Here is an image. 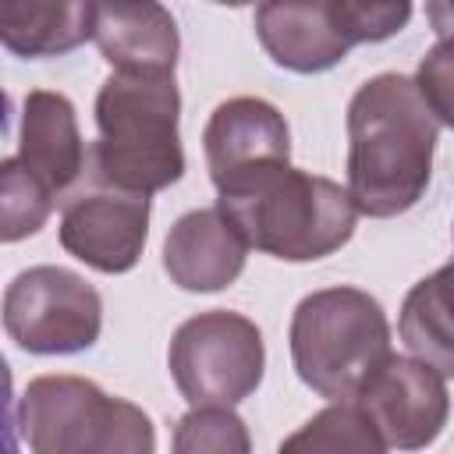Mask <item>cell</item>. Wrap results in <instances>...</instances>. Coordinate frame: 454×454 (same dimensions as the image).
Returning <instances> with one entry per match:
<instances>
[{
  "label": "cell",
  "instance_id": "1",
  "mask_svg": "<svg viewBox=\"0 0 454 454\" xmlns=\"http://www.w3.org/2000/svg\"><path fill=\"white\" fill-rule=\"evenodd\" d=\"M440 121L404 74L369 78L348 103V195L355 213L397 216L429 184Z\"/></svg>",
  "mask_w": 454,
  "mask_h": 454
},
{
  "label": "cell",
  "instance_id": "2",
  "mask_svg": "<svg viewBox=\"0 0 454 454\" xmlns=\"http://www.w3.org/2000/svg\"><path fill=\"white\" fill-rule=\"evenodd\" d=\"M216 209L248 248L287 262H312L337 252L355 234L351 195L319 174L273 167L220 192Z\"/></svg>",
  "mask_w": 454,
  "mask_h": 454
},
{
  "label": "cell",
  "instance_id": "3",
  "mask_svg": "<svg viewBox=\"0 0 454 454\" xmlns=\"http://www.w3.org/2000/svg\"><path fill=\"white\" fill-rule=\"evenodd\" d=\"M177 114L181 96L174 74L114 71L96 96V177L131 195L170 188L184 174Z\"/></svg>",
  "mask_w": 454,
  "mask_h": 454
},
{
  "label": "cell",
  "instance_id": "4",
  "mask_svg": "<svg viewBox=\"0 0 454 454\" xmlns=\"http://www.w3.org/2000/svg\"><path fill=\"white\" fill-rule=\"evenodd\" d=\"M390 326L380 301L358 287H326L298 301L291 316V358L319 397L348 401L387 362Z\"/></svg>",
  "mask_w": 454,
  "mask_h": 454
},
{
  "label": "cell",
  "instance_id": "5",
  "mask_svg": "<svg viewBox=\"0 0 454 454\" xmlns=\"http://www.w3.org/2000/svg\"><path fill=\"white\" fill-rule=\"evenodd\" d=\"M21 433L32 454H153L149 415L106 397L82 376H35L21 397Z\"/></svg>",
  "mask_w": 454,
  "mask_h": 454
},
{
  "label": "cell",
  "instance_id": "6",
  "mask_svg": "<svg viewBox=\"0 0 454 454\" xmlns=\"http://www.w3.org/2000/svg\"><path fill=\"white\" fill-rule=\"evenodd\" d=\"M167 362L192 408H231L259 387L266 351L252 319L213 309L177 326Z\"/></svg>",
  "mask_w": 454,
  "mask_h": 454
},
{
  "label": "cell",
  "instance_id": "7",
  "mask_svg": "<svg viewBox=\"0 0 454 454\" xmlns=\"http://www.w3.org/2000/svg\"><path fill=\"white\" fill-rule=\"evenodd\" d=\"M4 330L32 355H74L103 330L99 291L64 266L21 270L4 291Z\"/></svg>",
  "mask_w": 454,
  "mask_h": 454
},
{
  "label": "cell",
  "instance_id": "8",
  "mask_svg": "<svg viewBox=\"0 0 454 454\" xmlns=\"http://www.w3.org/2000/svg\"><path fill=\"white\" fill-rule=\"evenodd\" d=\"M355 408L369 419L383 447L422 450L447 426V380L419 358L387 355V362L355 394Z\"/></svg>",
  "mask_w": 454,
  "mask_h": 454
},
{
  "label": "cell",
  "instance_id": "9",
  "mask_svg": "<svg viewBox=\"0 0 454 454\" xmlns=\"http://www.w3.org/2000/svg\"><path fill=\"white\" fill-rule=\"evenodd\" d=\"M202 149L216 192L248 181L262 170L287 167L291 135L284 114L255 96H234L220 103L202 131Z\"/></svg>",
  "mask_w": 454,
  "mask_h": 454
},
{
  "label": "cell",
  "instance_id": "10",
  "mask_svg": "<svg viewBox=\"0 0 454 454\" xmlns=\"http://www.w3.org/2000/svg\"><path fill=\"white\" fill-rule=\"evenodd\" d=\"M149 234V195L92 192L78 195L60 216V245L99 273H128Z\"/></svg>",
  "mask_w": 454,
  "mask_h": 454
},
{
  "label": "cell",
  "instance_id": "11",
  "mask_svg": "<svg viewBox=\"0 0 454 454\" xmlns=\"http://www.w3.org/2000/svg\"><path fill=\"white\" fill-rule=\"evenodd\" d=\"M245 255L248 245L216 206L184 213L163 241V270L181 291H220L234 284Z\"/></svg>",
  "mask_w": 454,
  "mask_h": 454
},
{
  "label": "cell",
  "instance_id": "12",
  "mask_svg": "<svg viewBox=\"0 0 454 454\" xmlns=\"http://www.w3.org/2000/svg\"><path fill=\"white\" fill-rule=\"evenodd\" d=\"M255 35L273 64L316 74L344 60L351 50L348 35L337 25L333 0H298V4H259Z\"/></svg>",
  "mask_w": 454,
  "mask_h": 454
},
{
  "label": "cell",
  "instance_id": "13",
  "mask_svg": "<svg viewBox=\"0 0 454 454\" xmlns=\"http://www.w3.org/2000/svg\"><path fill=\"white\" fill-rule=\"evenodd\" d=\"M92 39L114 71L128 74H174L177 25L163 4H96Z\"/></svg>",
  "mask_w": 454,
  "mask_h": 454
},
{
  "label": "cell",
  "instance_id": "14",
  "mask_svg": "<svg viewBox=\"0 0 454 454\" xmlns=\"http://www.w3.org/2000/svg\"><path fill=\"white\" fill-rule=\"evenodd\" d=\"M50 195L67 192L85 170V142L78 135L74 106L67 96L35 89L21 114V156Z\"/></svg>",
  "mask_w": 454,
  "mask_h": 454
},
{
  "label": "cell",
  "instance_id": "15",
  "mask_svg": "<svg viewBox=\"0 0 454 454\" xmlns=\"http://www.w3.org/2000/svg\"><path fill=\"white\" fill-rule=\"evenodd\" d=\"M96 4H0V43L18 57H57L92 39Z\"/></svg>",
  "mask_w": 454,
  "mask_h": 454
},
{
  "label": "cell",
  "instance_id": "16",
  "mask_svg": "<svg viewBox=\"0 0 454 454\" xmlns=\"http://www.w3.org/2000/svg\"><path fill=\"white\" fill-rule=\"evenodd\" d=\"M404 348L436 369L443 380L454 372V333H450V266H440L433 277L419 280L397 319Z\"/></svg>",
  "mask_w": 454,
  "mask_h": 454
},
{
  "label": "cell",
  "instance_id": "17",
  "mask_svg": "<svg viewBox=\"0 0 454 454\" xmlns=\"http://www.w3.org/2000/svg\"><path fill=\"white\" fill-rule=\"evenodd\" d=\"M277 454H387V447L355 404L333 401L294 429Z\"/></svg>",
  "mask_w": 454,
  "mask_h": 454
},
{
  "label": "cell",
  "instance_id": "18",
  "mask_svg": "<svg viewBox=\"0 0 454 454\" xmlns=\"http://www.w3.org/2000/svg\"><path fill=\"white\" fill-rule=\"evenodd\" d=\"M53 195L21 160H0V241H21L43 231Z\"/></svg>",
  "mask_w": 454,
  "mask_h": 454
},
{
  "label": "cell",
  "instance_id": "19",
  "mask_svg": "<svg viewBox=\"0 0 454 454\" xmlns=\"http://www.w3.org/2000/svg\"><path fill=\"white\" fill-rule=\"evenodd\" d=\"M174 454H252L248 426L231 408H192L174 429Z\"/></svg>",
  "mask_w": 454,
  "mask_h": 454
},
{
  "label": "cell",
  "instance_id": "20",
  "mask_svg": "<svg viewBox=\"0 0 454 454\" xmlns=\"http://www.w3.org/2000/svg\"><path fill=\"white\" fill-rule=\"evenodd\" d=\"M333 14L348 43H380L401 32L411 18L408 4H365V0H333Z\"/></svg>",
  "mask_w": 454,
  "mask_h": 454
},
{
  "label": "cell",
  "instance_id": "21",
  "mask_svg": "<svg viewBox=\"0 0 454 454\" xmlns=\"http://www.w3.org/2000/svg\"><path fill=\"white\" fill-rule=\"evenodd\" d=\"M454 57H450V43L447 35L429 50V57L419 64V78H415V89L422 96V103L433 110V117L443 124H454V103H450V92H454Z\"/></svg>",
  "mask_w": 454,
  "mask_h": 454
},
{
  "label": "cell",
  "instance_id": "22",
  "mask_svg": "<svg viewBox=\"0 0 454 454\" xmlns=\"http://www.w3.org/2000/svg\"><path fill=\"white\" fill-rule=\"evenodd\" d=\"M0 454H21L18 422H14V383H11V369L4 355H0Z\"/></svg>",
  "mask_w": 454,
  "mask_h": 454
},
{
  "label": "cell",
  "instance_id": "23",
  "mask_svg": "<svg viewBox=\"0 0 454 454\" xmlns=\"http://www.w3.org/2000/svg\"><path fill=\"white\" fill-rule=\"evenodd\" d=\"M7 117H11V99H7V92L0 89V135L7 131Z\"/></svg>",
  "mask_w": 454,
  "mask_h": 454
}]
</instances>
